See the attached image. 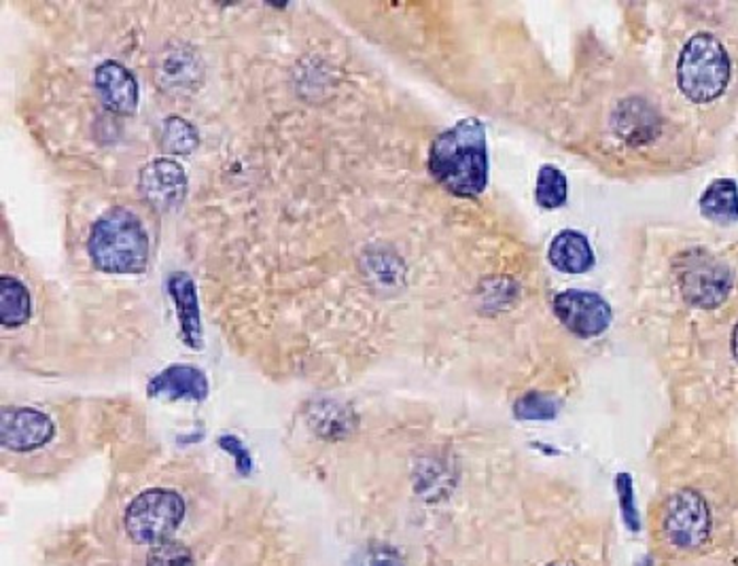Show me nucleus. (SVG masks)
Returning <instances> with one entry per match:
<instances>
[{
	"instance_id": "1",
	"label": "nucleus",
	"mask_w": 738,
	"mask_h": 566,
	"mask_svg": "<svg viewBox=\"0 0 738 566\" xmlns=\"http://www.w3.org/2000/svg\"><path fill=\"white\" fill-rule=\"evenodd\" d=\"M429 170L450 194L480 196L488 185L486 126L477 117H468L439 134L429 151Z\"/></svg>"
},
{
	"instance_id": "2",
	"label": "nucleus",
	"mask_w": 738,
	"mask_h": 566,
	"mask_svg": "<svg viewBox=\"0 0 738 566\" xmlns=\"http://www.w3.org/2000/svg\"><path fill=\"white\" fill-rule=\"evenodd\" d=\"M149 233L132 210L115 206L92 226L88 253L106 274H140L149 264Z\"/></svg>"
},
{
	"instance_id": "3",
	"label": "nucleus",
	"mask_w": 738,
	"mask_h": 566,
	"mask_svg": "<svg viewBox=\"0 0 738 566\" xmlns=\"http://www.w3.org/2000/svg\"><path fill=\"white\" fill-rule=\"evenodd\" d=\"M730 58L726 47L713 34H694L681 49L677 62V85L694 104L717 101L730 83Z\"/></svg>"
},
{
	"instance_id": "4",
	"label": "nucleus",
	"mask_w": 738,
	"mask_h": 566,
	"mask_svg": "<svg viewBox=\"0 0 738 566\" xmlns=\"http://www.w3.org/2000/svg\"><path fill=\"white\" fill-rule=\"evenodd\" d=\"M185 513L183 499L166 488H151L140 493L128 505L126 531L138 545L158 547L170 541L181 527Z\"/></svg>"
},
{
	"instance_id": "5",
	"label": "nucleus",
	"mask_w": 738,
	"mask_h": 566,
	"mask_svg": "<svg viewBox=\"0 0 738 566\" xmlns=\"http://www.w3.org/2000/svg\"><path fill=\"white\" fill-rule=\"evenodd\" d=\"M677 282L683 300L696 308H717L733 291L728 266L705 251H690L679 259Z\"/></svg>"
},
{
	"instance_id": "6",
	"label": "nucleus",
	"mask_w": 738,
	"mask_h": 566,
	"mask_svg": "<svg viewBox=\"0 0 738 566\" xmlns=\"http://www.w3.org/2000/svg\"><path fill=\"white\" fill-rule=\"evenodd\" d=\"M153 77L166 94L183 96L196 92L204 81L200 54L183 41H170L155 56Z\"/></svg>"
},
{
	"instance_id": "7",
	"label": "nucleus",
	"mask_w": 738,
	"mask_h": 566,
	"mask_svg": "<svg viewBox=\"0 0 738 566\" xmlns=\"http://www.w3.org/2000/svg\"><path fill=\"white\" fill-rule=\"evenodd\" d=\"M554 314L569 330L581 337H597L611 325V305L590 291H565L554 298Z\"/></svg>"
},
{
	"instance_id": "8",
	"label": "nucleus",
	"mask_w": 738,
	"mask_h": 566,
	"mask_svg": "<svg viewBox=\"0 0 738 566\" xmlns=\"http://www.w3.org/2000/svg\"><path fill=\"white\" fill-rule=\"evenodd\" d=\"M138 187L142 198L153 208L169 212L178 208L187 196V172L178 162L169 158H158L140 170Z\"/></svg>"
},
{
	"instance_id": "9",
	"label": "nucleus",
	"mask_w": 738,
	"mask_h": 566,
	"mask_svg": "<svg viewBox=\"0 0 738 566\" xmlns=\"http://www.w3.org/2000/svg\"><path fill=\"white\" fill-rule=\"evenodd\" d=\"M0 431L7 450L33 452L54 439L56 427L47 414L33 407H4Z\"/></svg>"
},
{
	"instance_id": "10",
	"label": "nucleus",
	"mask_w": 738,
	"mask_h": 566,
	"mask_svg": "<svg viewBox=\"0 0 738 566\" xmlns=\"http://www.w3.org/2000/svg\"><path fill=\"white\" fill-rule=\"evenodd\" d=\"M94 88L102 104L119 115H132L138 108L136 77L122 62L106 60L94 70Z\"/></svg>"
},
{
	"instance_id": "11",
	"label": "nucleus",
	"mask_w": 738,
	"mask_h": 566,
	"mask_svg": "<svg viewBox=\"0 0 738 566\" xmlns=\"http://www.w3.org/2000/svg\"><path fill=\"white\" fill-rule=\"evenodd\" d=\"M170 298L176 305V316H178V327L183 342L200 350L204 346V332H201L200 303H198V291L196 282L187 272H172L166 280Z\"/></svg>"
},
{
	"instance_id": "12",
	"label": "nucleus",
	"mask_w": 738,
	"mask_h": 566,
	"mask_svg": "<svg viewBox=\"0 0 738 566\" xmlns=\"http://www.w3.org/2000/svg\"><path fill=\"white\" fill-rule=\"evenodd\" d=\"M147 391L158 400L204 401L208 395V378L200 367L178 363L155 373L149 380Z\"/></svg>"
},
{
	"instance_id": "13",
	"label": "nucleus",
	"mask_w": 738,
	"mask_h": 566,
	"mask_svg": "<svg viewBox=\"0 0 738 566\" xmlns=\"http://www.w3.org/2000/svg\"><path fill=\"white\" fill-rule=\"evenodd\" d=\"M550 264L565 274H584L595 266V251L584 233L565 230L558 233L547 249Z\"/></svg>"
},
{
	"instance_id": "14",
	"label": "nucleus",
	"mask_w": 738,
	"mask_h": 566,
	"mask_svg": "<svg viewBox=\"0 0 738 566\" xmlns=\"http://www.w3.org/2000/svg\"><path fill=\"white\" fill-rule=\"evenodd\" d=\"M701 210L706 219L717 223H733L738 219V187L730 178H719L706 187L701 198Z\"/></svg>"
},
{
	"instance_id": "15",
	"label": "nucleus",
	"mask_w": 738,
	"mask_h": 566,
	"mask_svg": "<svg viewBox=\"0 0 738 566\" xmlns=\"http://www.w3.org/2000/svg\"><path fill=\"white\" fill-rule=\"evenodd\" d=\"M0 314L4 327H20L31 319L28 289L13 276H2L0 280Z\"/></svg>"
},
{
	"instance_id": "16",
	"label": "nucleus",
	"mask_w": 738,
	"mask_h": 566,
	"mask_svg": "<svg viewBox=\"0 0 738 566\" xmlns=\"http://www.w3.org/2000/svg\"><path fill=\"white\" fill-rule=\"evenodd\" d=\"M569 196L567 189V178L565 174L556 166H541L538 174V189H535V198H538L539 206L552 210V208H561L565 206Z\"/></svg>"
},
{
	"instance_id": "17",
	"label": "nucleus",
	"mask_w": 738,
	"mask_h": 566,
	"mask_svg": "<svg viewBox=\"0 0 738 566\" xmlns=\"http://www.w3.org/2000/svg\"><path fill=\"white\" fill-rule=\"evenodd\" d=\"M198 130L178 115H172L164 124L162 132V145L174 155H192L198 149Z\"/></svg>"
},
{
	"instance_id": "18",
	"label": "nucleus",
	"mask_w": 738,
	"mask_h": 566,
	"mask_svg": "<svg viewBox=\"0 0 738 566\" xmlns=\"http://www.w3.org/2000/svg\"><path fill=\"white\" fill-rule=\"evenodd\" d=\"M147 566H194V556L185 545L176 541H166L153 547Z\"/></svg>"
},
{
	"instance_id": "19",
	"label": "nucleus",
	"mask_w": 738,
	"mask_h": 566,
	"mask_svg": "<svg viewBox=\"0 0 738 566\" xmlns=\"http://www.w3.org/2000/svg\"><path fill=\"white\" fill-rule=\"evenodd\" d=\"M516 416L527 420H547L556 416V403L545 395L531 393L516 403Z\"/></svg>"
},
{
	"instance_id": "20",
	"label": "nucleus",
	"mask_w": 738,
	"mask_h": 566,
	"mask_svg": "<svg viewBox=\"0 0 738 566\" xmlns=\"http://www.w3.org/2000/svg\"><path fill=\"white\" fill-rule=\"evenodd\" d=\"M219 443H221V448H226L234 457L235 466H238L240 473H249L251 471V454L246 452V448L242 446V441L238 437L226 435V437H221Z\"/></svg>"
},
{
	"instance_id": "21",
	"label": "nucleus",
	"mask_w": 738,
	"mask_h": 566,
	"mask_svg": "<svg viewBox=\"0 0 738 566\" xmlns=\"http://www.w3.org/2000/svg\"><path fill=\"white\" fill-rule=\"evenodd\" d=\"M361 566H402V563L395 552L376 550V552H369L368 558L361 563Z\"/></svg>"
},
{
	"instance_id": "22",
	"label": "nucleus",
	"mask_w": 738,
	"mask_h": 566,
	"mask_svg": "<svg viewBox=\"0 0 738 566\" xmlns=\"http://www.w3.org/2000/svg\"><path fill=\"white\" fill-rule=\"evenodd\" d=\"M733 353H735V357H737L738 361V325L737 330H735V334H733Z\"/></svg>"
}]
</instances>
